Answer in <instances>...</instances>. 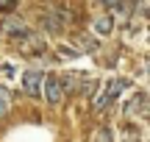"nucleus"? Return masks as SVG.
<instances>
[{
  "mask_svg": "<svg viewBox=\"0 0 150 142\" xmlns=\"http://www.w3.org/2000/svg\"><path fill=\"white\" fill-rule=\"evenodd\" d=\"M92 142H111V131H108V128H97V131L92 134Z\"/></svg>",
  "mask_w": 150,
  "mask_h": 142,
  "instance_id": "13",
  "label": "nucleus"
},
{
  "mask_svg": "<svg viewBox=\"0 0 150 142\" xmlns=\"http://www.w3.org/2000/svg\"><path fill=\"white\" fill-rule=\"evenodd\" d=\"M22 31H25V22H22V20H14V17H8V20L0 22V36L14 39V36H20Z\"/></svg>",
  "mask_w": 150,
  "mask_h": 142,
  "instance_id": "5",
  "label": "nucleus"
},
{
  "mask_svg": "<svg viewBox=\"0 0 150 142\" xmlns=\"http://www.w3.org/2000/svg\"><path fill=\"white\" fill-rule=\"evenodd\" d=\"M97 3H100V6H106V9H108V11H111V9H114V6H117V3H120V0H97Z\"/></svg>",
  "mask_w": 150,
  "mask_h": 142,
  "instance_id": "16",
  "label": "nucleus"
},
{
  "mask_svg": "<svg viewBox=\"0 0 150 142\" xmlns=\"http://www.w3.org/2000/svg\"><path fill=\"white\" fill-rule=\"evenodd\" d=\"M145 103H147V95L136 92L134 98H131V103L125 106V117H142L145 114Z\"/></svg>",
  "mask_w": 150,
  "mask_h": 142,
  "instance_id": "6",
  "label": "nucleus"
},
{
  "mask_svg": "<svg viewBox=\"0 0 150 142\" xmlns=\"http://www.w3.org/2000/svg\"><path fill=\"white\" fill-rule=\"evenodd\" d=\"M95 31H97V33H111V31H114V17H111V14L97 17V20H95Z\"/></svg>",
  "mask_w": 150,
  "mask_h": 142,
  "instance_id": "11",
  "label": "nucleus"
},
{
  "mask_svg": "<svg viewBox=\"0 0 150 142\" xmlns=\"http://www.w3.org/2000/svg\"><path fill=\"white\" fill-rule=\"evenodd\" d=\"M95 87H97V81H95V78H81L78 95H92V92H95Z\"/></svg>",
  "mask_w": 150,
  "mask_h": 142,
  "instance_id": "12",
  "label": "nucleus"
},
{
  "mask_svg": "<svg viewBox=\"0 0 150 142\" xmlns=\"http://www.w3.org/2000/svg\"><path fill=\"white\" fill-rule=\"evenodd\" d=\"M78 50H59V59H75Z\"/></svg>",
  "mask_w": 150,
  "mask_h": 142,
  "instance_id": "15",
  "label": "nucleus"
},
{
  "mask_svg": "<svg viewBox=\"0 0 150 142\" xmlns=\"http://www.w3.org/2000/svg\"><path fill=\"white\" fill-rule=\"evenodd\" d=\"M17 6V0H0V11H11Z\"/></svg>",
  "mask_w": 150,
  "mask_h": 142,
  "instance_id": "14",
  "label": "nucleus"
},
{
  "mask_svg": "<svg viewBox=\"0 0 150 142\" xmlns=\"http://www.w3.org/2000/svg\"><path fill=\"white\" fill-rule=\"evenodd\" d=\"M11 42L20 48V53H25V56H39V53H45V36L42 33H36V31H22L20 36H14Z\"/></svg>",
  "mask_w": 150,
  "mask_h": 142,
  "instance_id": "1",
  "label": "nucleus"
},
{
  "mask_svg": "<svg viewBox=\"0 0 150 142\" xmlns=\"http://www.w3.org/2000/svg\"><path fill=\"white\" fill-rule=\"evenodd\" d=\"M131 87V81L128 78H117V81H108L106 84V92H108V98H120V95H122V89H128Z\"/></svg>",
  "mask_w": 150,
  "mask_h": 142,
  "instance_id": "8",
  "label": "nucleus"
},
{
  "mask_svg": "<svg viewBox=\"0 0 150 142\" xmlns=\"http://www.w3.org/2000/svg\"><path fill=\"white\" fill-rule=\"evenodd\" d=\"M75 45H78V53H95L97 50V42L89 33H75Z\"/></svg>",
  "mask_w": 150,
  "mask_h": 142,
  "instance_id": "7",
  "label": "nucleus"
},
{
  "mask_svg": "<svg viewBox=\"0 0 150 142\" xmlns=\"http://www.w3.org/2000/svg\"><path fill=\"white\" fill-rule=\"evenodd\" d=\"M42 81H45L42 70H28L25 75H22V89H25L28 95H39L42 92Z\"/></svg>",
  "mask_w": 150,
  "mask_h": 142,
  "instance_id": "4",
  "label": "nucleus"
},
{
  "mask_svg": "<svg viewBox=\"0 0 150 142\" xmlns=\"http://www.w3.org/2000/svg\"><path fill=\"white\" fill-rule=\"evenodd\" d=\"M11 111V92L6 87H0V120H6Z\"/></svg>",
  "mask_w": 150,
  "mask_h": 142,
  "instance_id": "10",
  "label": "nucleus"
},
{
  "mask_svg": "<svg viewBox=\"0 0 150 142\" xmlns=\"http://www.w3.org/2000/svg\"><path fill=\"white\" fill-rule=\"evenodd\" d=\"M42 92H45V98H47L50 106H59L61 103V84H59V78H56V75H45Z\"/></svg>",
  "mask_w": 150,
  "mask_h": 142,
  "instance_id": "3",
  "label": "nucleus"
},
{
  "mask_svg": "<svg viewBox=\"0 0 150 142\" xmlns=\"http://www.w3.org/2000/svg\"><path fill=\"white\" fill-rule=\"evenodd\" d=\"M59 84H61V92H78V87H81V75L67 72V75L59 78Z\"/></svg>",
  "mask_w": 150,
  "mask_h": 142,
  "instance_id": "9",
  "label": "nucleus"
},
{
  "mask_svg": "<svg viewBox=\"0 0 150 142\" xmlns=\"http://www.w3.org/2000/svg\"><path fill=\"white\" fill-rule=\"evenodd\" d=\"M67 22H70V11H67V9H59V6H53V9L42 17V25L47 28V31H56V33H59Z\"/></svg>",
  "mask_w": 150,
  "mask_h": 142,
  "instance_id": "2",
  "label": "nucleus"
}]
</instances>
